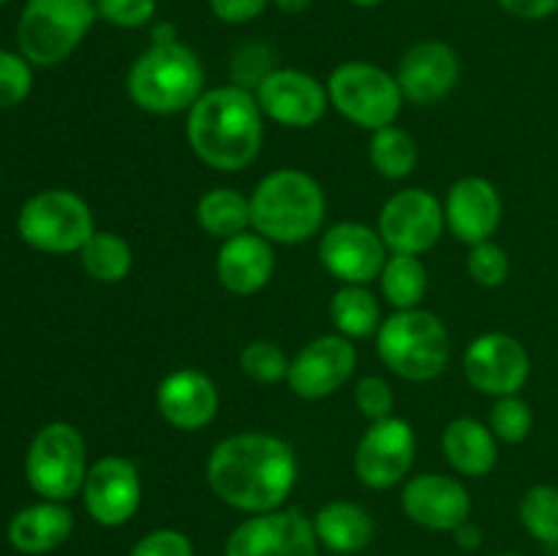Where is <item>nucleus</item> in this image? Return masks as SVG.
Returning a JSON list of instances; mask_svg holds the SVG:
<instances>
[{"mask_svg":"<svg viewBox=\"0 0 558 556\" xmlns=\"http://www.w3.org/2000/svg\"><path fill=\"white\" fill-rule=\"evenodd\" d=\"M298 452L281 436L240 431L218 442L207 456L205 478L223 505L248 516L283 507L298 485Z\"/></svg>","mask_w":558,"mask_h":556,"instance_id":"nucleus-1","label":"nucleus"},{"mask_svg":"<svg viewBox=\"0 0 558 556\" xmlns=\"http://www.w3.org/2000/svg\"><path fill=\"white\" fill-rule=\"evenodd\" d=\"M185 140L207 167L221 172L248 169L265 142V114L254 90L221 85L202 93L185 112Z\"/></svg>","mask_w":558,"mask_h":556,"instance_id":"nucleus-2","label":"nucleus"},{"mask_svg":"<svg viewBox=\"0 0 558 556\" xmlns=\"http://www.w3.org/2000/svg\"><path fill=\"white\" fill-rule=\"evenodd\" d=\"M325 216V189L303 169H276L251 194V229L270 243H305L322 232Z\"/></svg>","mask_w":558,"mask_h":556,"instance_id":"nucleus-3","label":"nucleus"},{"mask_svg":"<svg viewBox=\"0 0 558 556\" xmlns=\"http://www.w3.org/2000/svg\"><path fill=\"white\" fill-rule=\"evenodd\" d=\"M131 101L150 114L189 112L205 93V69L189 44H150L125 76Z\"/></svg>","mask_w":558,"mask_h":556,"instance_id":"nucleus-4","label":"nucleus"},{"mask_svg":"<svg viewBox=\"0 0 558 556\" xmlns=\"http://www.w3.org/2000/svg\"><path fill=\"white\" fill-rule=\"evenodd\" d=\"M376 352L381 363L407 382H430L450 363V330L425 309L396 311L376 330Z\"/></svg>","mask_w":558,"mask_h":556,"instance_id":"nucleus-5","label":"nucleus"},{"mask_svg":"<svg viewBox=\"0 0 558 556\" xmlns=\"http://www.w3.org/2000/svg\"><path fill=\"white\" fill-rule=\"evenodd\" d=\"M98 20L93 0H27L16 22L20 55L31 65H58L85 41Z\"/></svg>","mask_w":558,"mask_h":556,"instance_id":"nucleus-6","label":"nucleus"},{"mask_svg":"<svg viewBox=\"0 0 558 556\" xmlns=\"http://www.w3.org/2000/svg\"><path fill=\"white\" fill-rule=\"evenodd\" d=\"M327 96L341 118L365 131L396 123L407 101L396 76L368 60H347L336 65L327 80Z\"/></svg>","mask_w":558,"mask_h":556,"instance_id":"nucleus-7","label":"nucleus"},{"mask_svg":"<svg viewBox=\"0 0 558 556\" xmlns=\"http://www.w3.org/2000/svg\"><path fill=\"white\" fill-rule=\"evenodd\" d=\"M16 232L44 254H80L96 232L93 210L76 191L47 189L22 205Z\"/></svg>","mask_w":558,"mask_h":556,"instance_id":"nucleus-8","label":"nucleus"},{"mask_svg":"<svg viewBox=\"0 0 558 556\" xmlns=\"http://www.w3.org/2000/svg\"><path fill=\"white\" fill-rule=\"evenodd\" d=\"M87 469L85 436L74 425L58 420L36 431L25 456V478L41 499H74L82 494Z\"/></svg>","mask_w":558,"mask_h":556,"instance_id":"nucleus-9","label":"nucleus"},{"mask_svg":"<svg viewBox=\"0 0 558 556\" xmlns=\"http://www.w3.org/2000/svg\"><path fill=\"white\" fill-rule=\"evenodd\" d=\"M223 556H319L314 521L294 507L259 512L229 532Z\"/></svg>","mask_w":558,"mask_h":556,"instance_id":"nucleus-10","label":"nucleus"},{"mask_svg":"<svg viewBox=\"0 0 558 556\" xmlns=\"http://www.w3.org/2000/svg\"><path fill=\"white\" fill-rule=\"evenodd\" d=\"M417 456V436L403 418H385L368 425L354 450V474L365 488L387 491L407 480Z\"/></svg>","mask_w":558,"mask_h":556,"instance_id":"nucleus-11","label":"nucleus"},{"mask_svg":"<svg viewBox=\"0 0 558 556\" xmlns=\"http://www.w3.org/2000/svg\"><path fill=\"white\" fill-rule=\"evenodd\" d=\"M445 205L425 189H403L381 205L379 234L392 254H425L445 232Z\"/></svg>","mask_w":558,"mask_h":556,"instance_id":"nucleus-12","label":"nucleus"},{"mask_svg":"<svg viewBox=\"0 0 558 556\" xmlns=\"http://www.w3.org/2000/svg\"><path fill=\"white\" fill-rule=\"evenodd\" d=\"M532 374L526 347L510 333H483L463 352V376L485 396H518Z\"/></svg>","mask_w":558,"mask_h":556,"instance_id":"nucleus-13","label":"nucleus"},{"mask_svg":"<svg viewBox=\"0 0 558 556\" xmlns=\"http://www.w3.org/2000/svg\"><path fill=\"white\" fill-rule=\"evenodd\" d=\"M357 368V349L341 333L316 336L289 363L287 385L305 401H322L341 390Z\"/></svg>","mask_w":558,"mask_h":556,"instance_id":"nucleus-14","label":"nucleus"},{"mask_svg":"<svg viewBox=\"0 0 558 556\" xmlns=\"http://www.w3.org/2000/svg\"><path fill=\"white\" fill-rule=\"evenodd\" d=\"M262 114L283 129H311L330 107L327 85L300 69H276L254 90Z\"/></svg>","mask_w":558,"mask_h":556,"instance_id":"nucleus-15","label":"nucleus"},{"mask_svg":"<svg viewBox=\"0 0 558 556\" xmlns=\"http://www.w3.org/2000/svg\"><path fill=\"white\" fill-rule=\"evenodd\" d=\"M85 510L98 527H123L136 516L142 501V478L134 461L123 456H104L87 469L82 485Z\"/></svg>","mask_w":558,"mask_h":556,"instance_id":"nucleus-16","label":"nucleus"},{"mask_svg":"<svg viewBox=\"0 0 558 556\" xmlns=\"http://www.w3.org/2000/svg\"><path fill=\"white\" fill-rule=\"evenodd\" d=\"M319 259L325 270L341 283L368 287L385 267L387 245L379 229H371L360 221H343L322 234Z\"/></svg>","mask_w":558,"mask_h":556,"instance_id":"nucleus-17","label":"nucleus"},{"mask_svg":"<svg viewBox=\"0 0 558 556\" xmlns=\"http://www.w3.org/2000/svg\"><path fill=\"white\" fill-rule=\"evenodd\" d=\"M401 507L417 527L434 532H456L472 516V496L461 480L425 472L409 480L401 491Z\"/></svg>","mask_w":558,"mask_h":556,"instance_id":"nucleus-18","label":"nucleus"},{"mask_svg":"<svg viewBox=\"0 0 558 556\" xmlns=\"http://www.w3.org/2000/svg\"><path fill=\"white\" fill-rule=\"evenodd\" d=\"M396 80L407 101L428 107L452 93L461 80V58L445 41H420L401 58Z\"/></svg>","mask_w":558,"mask_h":556,"instance_id":"nucleus-19","label":"nucleus"},{"mask_svg":"<svg viewBox=\"0 0 558 556\" xmlns=\"http://www.w3.org/2000/svg\"><path fill=\"white\" fill-rule=\"evenodd\" d=\"M156 407L163 423L178 431H202L216 420L221 396L205 371L178 368L161 379L156 390Z\"/></svg>","mask_w":558,"mask_h":556,"instance_id":"nucleus-20","label":"nucleus"},{"mask_svg":"<svg viewBox=\"0 0 558 556\" xmlns=\"http://www.w3.org/2000/svg\"><path fill=\"white\" fill-rule=\"evenodd\" d=\"M501 194L490 180L461 178L445 200L447 229L466 245L485 243L501 223Z\"/></svg>","mask_w":558,"mask_h":556,"instance_id":"nucleus-21","label":"nucleus"},{"mask_svg":"<svg viewBox=\"0 0 558 556\" xmlns=\"http://www.w3.org/2000/svg\"><path fill=\"white\" fill-rule=\"evenodd\" d=\"M276 273V251L270 240L251 232L223 240L216 256V276L227 292L248 298L265 289Z\"/></svg>","mask_w":558,"mask_h":556,"instance_id":"nucleus-22","label":"nucleus"},{"mask_svg":"<svg viewBox=\"0 0 558 556\" xmlns=\"http://www.w3.org/2000/svg\"><path fill=\"white\" fill-rule=\"evenodd\" d=\"M71 532H74V516L63 501L52 499L22 507L9 521V543L27 556H41L60 548Z\"/></svg>","mask_w":558,"mask_h":556,"instance_id":"nucleus-23","label":"nucleus"},{"mask_svg":"<svg viewBox=\"0 0 558 556\" xmlns=\"http://www.w3.org/2000/svg\"><path fill=\"white\" fill-rule=\"evenodd\" d=\"M441 452L458 474L485 478L499 461V439L474 418H456L441 434Z\"/></svg>","mask_w":558,"mask_h":556,"instance_id":"nucleus-24","label":"nucleus"},{"mask_svg":"<svg viewBox=\"0 0 558 556\" xmlns=\"http://www.w3.org/2000/svg\"><path fill=\"white\" fill-rule=\"evenodd\" d=\"M311 521L319 545L336 554H357L374 540V518L357 501H327Z\"/></svg>","mask_w":558,"mask_h":556,"instance_id":"nucleus-25","label":"nucleus"},{"mask_svg":"<svg viewBox=\"0 0 558 556\" xmlns=\"http://www.w3.org/2000/svg\"><path fill=\"white\" fill-rule=\"evenodd\" d=\"M196 223L221 243L251 232V196H243L234 189L205 191L196 202Z\"/></svg>","mask_w":558,"mask_h":556,"instance_id":"nucleus-26","label":"nucleus"},{"mask_svg":"<svg viewBox=\"0 0 558 556\" xmlns=\"http://www.w3.org/2000/svg\"><path fill=\"white\" fill-rule=\"evenodd\" d=\"M330 319L336 333L347 338L376 336L381 327V309L376 294L363 283H343L330 300Z\"/></svg>","mask_w":558,"mask_h":556,"instance_id":"nucleus-27","label":"nucleus"},{"mask_svg":"<svg viewBox=\"0 0 558 556\" xmlns=\"http://www.w3.org/2000/svg\"><path fill=\"white\" fill-rule=\"evenodd\" d=\"M381 294L396 311L420 309V303L428 294V270L423 259L414 254H392L387 256L385 267L379 273Z\"/></svg>","mask_w":558,"mask_h":556,"instance_id":"nucleus-28","label":"nucleus"},{"mask_svg":"<svg viewBox=\"0 0 558 556\" xmlns=\"http://www.w3.org/2000/svg\"><path fill=\"white\" fill-rule=\"evenodd\" d=\"M82 270L98 283H118L123 281L134 265V251L129 240H123L114 232H101L96 229L93 238L82 245L80 251Z\"/></svg>","mask_w":558,"mask_h":556,"instance_id":"nucleus-29","label":"nucleus"},{"mask_svg":"<svg viewBox=\"0 0 558 556\" xmlns=\"http://www.w3.org/2000/svg\"><path fill=\"white\" fill-rule=\"evenodd\" d=\"M371 167L387 180H403L417 167V142L409 131L398 129L396 123L379 131H371L368 142Z\"/></svg>","mask_w":558,"mask_h":556,"instance_id":"nucleus-30","label":"nucleus"},{"mask_svg":"<svg viewBox=\"0 0 558 556\" xmlns=\"http://www.w3.org/2000/svg\"><path fill=\"white\" fill-rule=\"evenodd\" d=\"M518 518L523 529L532 534L537 543L558 548V488L556 485H532L521 496L518 505Z\"/></svg>","mask_w":558,"mask_h":556,"instance_id":"nucleus-31","label":"nucleus"},{"mask_svg":"<svg viewBox=\"0 0 558 556\" xmlns=\"http://www.w3.org/2000/svg\"><path fill=\"white\" fill-rule=\"evenodd\" d=\"M488 428L505 445H521L534 428V412L521 396L496 398L488 414Z\"/></svg>","mask_w":558,"mask_h":556,"instance_id":"nucleus-32","label":"nucleus"},{"mask_svg":"<svg viewBox=\"0 0 558 556\" xmlns=\"http://www.w3.org/2000/svg\"><path fill=\"white\" fill-rule=\"evenodd\" d=\"M289 363L292 360L276 341H251L240 352V368L251 382H259V385H276L287 379Z\"/></svg>","mask_w":558,"mask_h":556,"instance_id":"nucleus-33","label":"nucleus"},{"mask_svg":"<svg viewBox=\"0 0 558 556\" xmlns=\"http://www.w3.org/2000/svg\"><path fill=\"white\" fill-rule=\"evenodd\" d=\"M272 60H276V55H272V49L267 47V44H243V47L232 55V63H229L232 85L245 87V90H256L259 82L276 71Z\"/></svg>","mask_w":558,"mask_h":556,"instance_id":"nucleus-34","label":"nucleus"},{"mask_svg":"<svg viewBox=\"0 0 558 556\" xmlns=\"http://www.w3.org/2000/svg\"><path fill=\"white\" fill-rule=\"evenodd\" d=\"M466 270L469 278L480 287H501L510 276V256L501 245H496L494 240H485V243L472 245L466 256Z\"/></svg>","mask_w":558,"mask_h":556,"instance_id":"nucleus-35","label":"nucleus"},{"mask_svg":"<svg viewBox=\"0 0 558 556\" xmlns=\"http://www.w3.org/2000/svg\"><path fill=\"white\" fill-rule=\"evenodd\" d=\"M33 90V65L25 55L0 49V109L16 107Z\"/></svg>","mask_w":558,"mask_h":556,"instance_id":"nucleus-36","label":"nucleus"},{"mask_svg":"<svg viewBox=\"0 0 558 556\" xmlns=\"http://www.w3.org/2000/svg\"><path fill=\"white\" fill-rule=\"evenodd\" d=\"M354 407L365 420L376 423V420L392 418V407H396V392H392L390 382L385 376H363L354 387Z\"/></svg>","mask_w":558,"mask_h":556,"instance_id":"nucleus-37","label":"nucleus"},{"mask_svg":"<svg viewBox=\"0 0 558 556\" xmlns=\"http://www.w3.org/2000/svg\"><path fill=\"white\" fill-rule=\"evenodd\" d=\"M93 3H96L98 20L123 27V31L150 25L158 9L156 0H93Z\"/></svg>","mask_w":558,"mask_h":556,"instance_id":"nucleus-38","label":"nucleus"},{"mask_svg":"<svg viewBox=\"0 0 558 556\" xmlns=\"http://www.w3.org/2000/svg\"><path fill=\"white\" fill-rule=\"evenodd\" d=\"M129 556H194V543L180 529H153L136 540Z\"/></svg>","mask_w":558,"mask_h":556,"instance_id":"nucleus-39","label":"nucleus"},{"mask_svg":"<svg viewBox=\"0 0 558 556\" xmlns=\"http://www.w3.org/2000/svg\"><path fill=\"white\" fill-rule=\"evenodd\" d=\"M207 5L227 25H245V22H254L256 16L265 14L272 0H207Z\"/></svg>","mask_w":558,"mask_h":556,"instance_id":"nucleus-40","label":"nucleus"},{"mask_svg":"<svg viewBox=\"0 0 558 556\" xmlns=\"http://www.w3.org/2000/svg\"><path fill=\"white\" fill-rule=\"evenodd\" d=\"M496 3H499L507 14L526 22L548 20L550 14L558 11V0H496Z\"/></svg>","mask_w":558,"mask_h":556,"instance_id":"nucleus-41","label":"nucleus"},{"mask_svg":"<svg viewBox=\"0 0 558 556\" xmlns=\"http://www.w3.org/2000/svg\"><path fill=\"white\" fill-rule=\"evenodd\" d=\"M452 534H456L458 548H463V551H477L480 545H483V529L472 521L461 523V527H458Z\"/></svg>","mask_w":558,"mask_h":556,"instance_id":"nucleus-42","label":"nucleus"},{"mask_svg":"<svg viewBox=\"0 0 558 556\" xmlns=\"http://www.w3.org/2000/svg\"><path fill=\"white\" fill-rule=\"evenodd\" d=\"M272 5L283 11V14H303V11L314 5V0H272Z\"/></svg>","mask_w":558,"mask_h":556,"instance_id":"nucleus-43","label":"nucleus"},{"mask_svg":"<svg viewBox=\"0 0 558 556\" xmlns=\"http://www.w3.org/2000/svg\"><path fill=\"white\" fill-rule=\"evenodd\" d=\"M352 5H357V9H376V5H381L385 0H349Z\"/></svg>","mask_w":558,"mask_h":556,"instance_id":"nucleus-44","label":"nucleus"},{"mask_svg":"<svg viewBox=\"0 0 558 556\" xmlns=\"http://www.w3.org/2000/svg\"><path fill=\"white\" fill-rule=\"evenodd\" d=\"M496 556H523V554H512V551H507V554H496Z\"/></svg>","mask_w":558,"mask_h":556,"instance_id":"nucleus-45","label":"nucleus"},{"mask_svg":"<svg viewBox=\"0 0 558 556\" xmlns=\"http://www.w3.org/2000/svg\"><path fill=\"white\" fill-rule=\"evenodd\" d=\"M3 3H9V0H0V5H3Z\"/></svg>","mask_w":558,"mask_h":556,"instance_id":"nucleus-46","label":"nucleus"},{"mask_svg":"<svg viewBox=\"0 0 558 556\" xmlns=\"http://www.w3.org/2000/svg\"><path fill=\"white\" fill-rule=\"evenodd\" d=\"M554 556H558V548H556V554H554Z\"/></svg>","mask_w":558,"mask_h":556,"instance_id":"nucleus-47","label":"nucleus"}]
</instances>
